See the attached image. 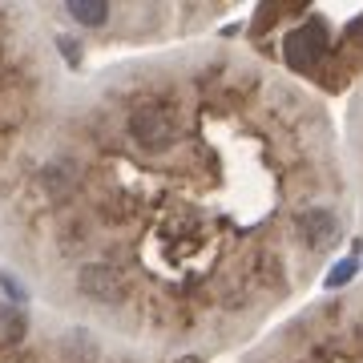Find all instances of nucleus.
Here are the masks:
<instances>
[{"label":"nucleus","instance_id":"3","mask_svg":"<svg viewBox=\"0 0 363 363\" xmlns=\"http://www.w3.org/2000/svg\"><path fill=\"white\" fill-rule=\"evenodd\" d=\"M81 291H85V295H93V298H101V303H117V298H121V274L113 271V267H109V262H89V267H85V271H81Z\"/></svg>","mask_w":363,"mask_h":363},{"label":"nucleus","instance_id":"2","mask_svg":"<svg viewBox=\"0 0 363 363\" xmlns=\"http://www.w3.org/2000/svg\"><path fill=\"white\" fill-rule=\"evenodd\" d=\"M327 49V28L319 21H307L303 28H291L283 37V61L291 69H311Z\"/></svg>","mask_w":363,"mask_h":363},{"label":"nucleus","instance_id":"4","mask_svg":"<svg viewBox=\"0 0 363 363\" xmlns=\"http://www.w3.org/2000/svg\"><path fill=\"white\" fill-rule=\"evenodd\" d=\"M298 226H303V238H307L315 250L335 247L339 226H335V218H331V210H307V214L298 218Z\"/></svg>","mask_w":363,"mask_h":363},{"label":"nucleus","instance_id":"6","mask_svg":"<svg viewBox=\"0 0 363 363\" xmlns=\"http://www.w3.org/2000/svg\"><path fill=\"white\" fill-rule=\"evenodd\" d=\"M351 274H355V262H343V267H335V271L327 274V286H339V283H347Z\"/></svg>","mask_w":363,"mask_h":363},{"label":"nucleus","instance_id":"1","mask_svg":"<svg viewBox=\"0 0 363 363\" xmlns=\"http://www.w3.org/2000/svg\"><path fill=\"white\" fill-rule=\"evenodd\" d=\"M130 138L142 145V150L157 154V150L174 145L178 125H174V117H169L166 109H157V105H142V109H133V113H130Z\"/></svg>","mask_w":363,"mask_h":363},{"label":"nucleus","instance_id":"5","mask_svg":"<svg viewBox=\"0 0 363 363\" xmlns=\"http://www.w3.org/2000/svg\"><path fill=\"white\" fill-rule=\"evenodd\" d=\"M69 16L77 21V25H105L109 21V4H97V0H73L69 4Z\"/></svg>","mask_w":363,"mask_h":363}]
</instances>
